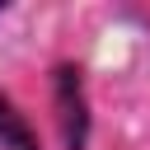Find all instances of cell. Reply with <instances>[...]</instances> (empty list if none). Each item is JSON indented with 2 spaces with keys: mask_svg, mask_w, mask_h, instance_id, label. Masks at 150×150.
<instances>
[{
  "mask_svg": "<svg viewBox=\"0 0 150 150\" xmlns=\"http://www.w3.org/2000/svg\"><path fill=\"white\" fill-rule=\"evenodd\" d=\"M52 112H56L61 150H89V136H94V112H89L84 70H80L75 61H56V66H52Z\"/></svg>",
  "mask_w": 150,
  "mask_h": 150,
  "instance_id": "obj_1",
  "label": "cell"
},
{
  "mask_svg": "<svg viewBox=\"0 0 150 150\" xmlns=\"http://www.w3.org/2000/svg\"><path fill=\"white\" fill-rule=\"evenodd\" d=\"M5 9H9V5H5V0H0V14H5Z\"/></svg>",
  "mask_w": 150,
  "mask_h": 150,
  "instance_id": "obj_3",
  "label": "cell"
},
{
  "mask_svg": "<svg viewBox=\"0 0 150 150\" xmlns=\"http://www.w3.org/2000/svg\"><path fill=\"white\" fill-rule=\"evenodd\" d=\"M0 150H42L38 131L28 127V117L19 112V103L9 94H0Z\"/></svg>",
  "mask_w": 150,
  "mask_h": 150,
  "instance_id": "obj_2",
  "label": "cell"
}]
</instances>
